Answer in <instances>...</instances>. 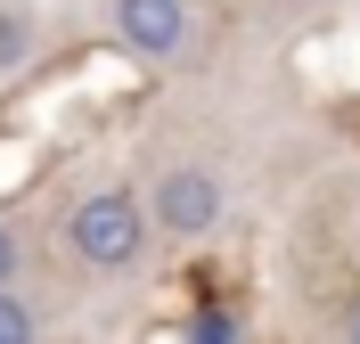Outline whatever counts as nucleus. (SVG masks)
I'll use <instances>...</instances> for the list:
<instances>
[{
	"label": "nucleus",
	"instance_id": "1",
	"mask_svg": "<svg viewBox=\"0 0 360 344\" xmlns=\"http://www.w3.org/2000/svg\"><path fill=\"white\" fill-rule=\"evenodd\" d=\"M74 254H82L90 271H131L139 254H148V205H139L131 189H98V197H82L66 222Z\"/></svg>",
	"mask_w": 360,
	"mask_h": 344
},
{
	"label": "nucleus",
	"instance_id": "2",
	"mask_svg": "<svg viewBox=\"0 0 360 344\" xmlns=\"http://www.w3.org/2000/svg\"><path fill=\"white\" fill-rule=\"evenodd\" d=\"M221 222V181L205 164H172L156 189H148V229H172V238H205Z\"/></svg>",
	"mask_w": 360,
	"mask_h": 344
},
{
	"label": "nucleus",
	"instance_id": "3",
	"mask_svg": "<svg viewBox=\"0 0 360 344\" xmlns=\"http://www.w3.org/2000/svg\"><path fill=\"white\" fill-rule=\"evenodd\" d=\"M115 33L139 58H180L188 49V0H115Z\"/></svg>",
	"mask_w": 360,
	"mask_h": 344
},
{
	"label": "nucleus",
	"instance_id": "4",
	"mask_svg": "<svg viewBox=\"0 0 360 344\" xmlns=\"http://www.w3.org/2000/svg\"><path fill=\"white\" fill-rule=\"evenodd\" d=\"M25 58H33V25H25L17 8H0V74L25 66Z\"/></svg>",
	"mask_w": 360,
	"mask_h": 344
},
{
	"label": "nucleus",
	"instance_id": "5",
	"mask_svg": "<svg viewBox=\"0 0 360 344\" xmlns=\"http://www.w3.org/2000/svg\"><path fill=\"white\" fill-rule=\"evenodd\" d=\"M25 336H33V312H25L8 287H0V344H25Z\"/></svg>",
	"mask_w": 360,
	"mask_h": 344
},
{
	"label": "nucleus",
	"instance_id": "6",
	"mask_svg": "<svg viewBox=\"0 0 360 344\" xmlns=\"http://www.w3.org/2000/svg\"><path fill=\"white\" fill-rule=\"evenodd\" d=\"M188 336H197V344H229V336H238V320H229V312H197Z\"/></svg>",
	"mask_w": 360,
	"mask_h": 344
},
{
	"label": "nucleus",
	"instance_id": "7",
	"mask_svg": "<svg viewBox=\"0 0 360 344\" xmlns=\"http://www.w3.org/2000/svg\"><path fill=\"white\" fill-rule=\"evenodd\" d=\"M8 279H17V229L0 222V287H8Z\"/></svg>",
	"mask_w": 360,
	"mask_h": 344
},
{
	"label": "nucleus",
	"instance_id": "8",
	"mask_svg": "<svg viewBox=\"0 0 360 344\" xmlns=\"http://www.w3.org/2000/svg\"><path fill=\"white\" fill-rule=\"evenodd\" d=\"M344 336H360V295H352V303H344Z\"/></svg>",
	"mask_w": 360,
	"mask_h": 344
}]
</instances>
